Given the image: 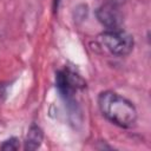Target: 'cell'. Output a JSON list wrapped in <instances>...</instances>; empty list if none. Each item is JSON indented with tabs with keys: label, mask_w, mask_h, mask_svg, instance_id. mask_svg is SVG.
<instances>
[{
	"label": "cell",
	"mask_w": 151,
	"mask_h": 151,
	"mask_svg": "<svg viewBox=\"0 0 151 151\" xmlns=\"http://www.w3.org/2000/svg\"><path fill=\"white\" fill-rule=\"evenodd\" d=\"M98 106L103 116L112 124L129 129L137 122V110L132 101L113 92L104 91L98 97Z\"/></svg>",
	"instance_id": "cell-1"
},
{
	"label": "cell",
	"mask_w": 151,
	"mask_h": 151,
	"mask_svg": "<svg viewBox=\"0 0 151 151\" xmlns=\"http://www.w3.org/2000/svg\"><path fill=\"white\" fill-rule=\"evenodd\" d=\"M99 42L112 54L125 57L133 50V38L131 34L120 29H107L99 34Z\"/></svg>",
	"instance_id": "cell-2"
},
{
	"label": "cell",
	"mask_w": 151,
	"mask_h": 151,
	"mask_svg": "<svg viewBox=\"0 0 151 151\" xmlns=\"http://www.w3.org/2000/svg\"><path fill=\"white\" fill-rule=\"evenodd\" d=\"M55 84L60 93L66 99L72 98L76 91L81 90L86 86V81L78 73L70 68H65L58 72L55 77Z\"/></svg>",
	"instance_id": "cell-3"
},
{
	"label": "cell",
	"mask_w": 151,
	"mask_h": 151,
	"mask_svg": "<svg viewBox=\"0 0 151 151\" xmlns=\"http://www.w3.org/2000/svg\"><path fill=\"white\" fill-rule=\"evenodd\" d=\"M96 15L101 25L107 29H119L123 21V15L119 11L118 4H114L112 1L100 6L97 9Z\"/></svg>",
	"instance_id": "cell-4"
},
{
	"label": "cell",
	"mask_w": 151,
	"mask_h": 151,
	"mask_svg": "<svg viewBox=\"0 0 151 151\" xmlns=\"http://www.w3.org/2000/svg\"><path fill=\"white\" fill-rule=\"evenodd\" d=\"M44 139V132L38 125H32L28 130V133L26 136L25 140V150H37Z\"/></svg>",
	"instance_id": "cell-5"
},
{
	"label": "cell",
	"mask_w": 151,
	"mask_h": 151,
	"mask_svg": "<svg viewBox=\"0 0 151 151\" xmlns=\"http://www.w3.org/2000/svg\"><path fill=\"white\" fill-rule=\"evenodd\" d=\"M19 139L15 137H11L9 139H6L2 144H1V149L2 150H18L19 149Z\"/></svg>",
	"instance_id": "cell-6"
},
{
	"label": "cell",
	"mask_w": 151,
	"mask_h": 151,
	"mask_svg": "<svg viewBox=\"0 0 151 151\" xmlns=\"http://www.w3.org/2000/svg\"><path fill=\"white\" fill-rule=\"evenodd\" d=\"M6 93H7V85L4 83H0V104L4 101Z\"/></svg>",
	"instance_id": "cell-7"
},
{
	"label": "cell",
	"mask_w": 151,
	"mask_h": 151,
	"mask_svg": "<svg viewBox=\"0 0 151 151\" xmlns=\"http://www.w3.org/2000/svg\"><path fill=\"white\" fill-rule=\"evenodd\" d=\"M59 2H60V0H54V9H57V8H58Z\"/></svg>",
	"instance_id": "cell-8"
}]
</instances>
